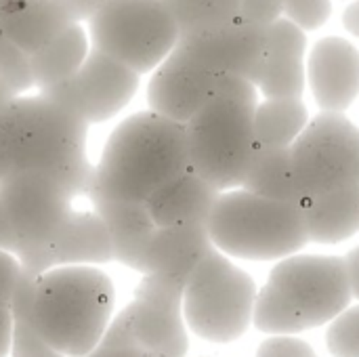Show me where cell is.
<instances>
[{"label":"cell","mask_w":359,"mask_h":357,"mask_svg":"<svg viewBox=\"0 0 359 357\" xmlns=\"http://www.w3.org/2000/svg\"><path fill=\"white\" fill-rule=\"evenodd\" d=\"M90 46L139 74L154 72L179 42V25L164 0H109L88 21Z\"/></svg>","instance_id":"8"},{"label":"cell","mask_w":359,"mask_h":357,"mask_svg":"<svg viewBox=\"0 0 359 357\" xmlns=\"http://www.w3.org/2000/svg\"><path fill=\"white\" fill-rule=\"evenodd\" d=\"M252 118L255 105L229 97L208 99L185 122L189 168L221 191L242 187L259 147Z\"/></svg>","instance_id":"6"},{"label":"cell","mask_w":359,"mask_h":357,"mask_svg":"<svg viewBox=\"0 0 359 357\" xmlns=\"http://www.w3.org/2000/svg\"><path fill=\"white\" fill-rule=\"evenodd\" d=\"M309 242L337 244L359 231V185L301 202Z\"/></svg>","instance_id":"21"},{"label":"cell","mask_w":359,"mask_h":357,"mask_svg":"<svg viewBox=\"0 0 359 357\" xmlns=\"http://www.w3.org/2000/svg\"><path fill=\"white\" fill-rule=\"evenodd\" d=\"M13 332H15V318H13V311H11V307L0 305V357L11 356Z\"/></svg>","instance_id":"36"},{"label":"cell","mask_w":359,"mask_h":357,"mask_svg":"<svg viewBox=\"0 0 359 357\" xmlns=\"http://www.w3.org/2000/svg\"><path fill=\"white\" fill-rule=\"evenodd\" d=\"M326 343L334 357H359V307L345 309L332 320Z\"/></svg>","instance_id":"28"},{"label":"cell","mask_w":359,"mask_h":357,"mask_svg":"<svg viewBox=\"0 0 359 357\" xmlns=\"http://www.w3.org/2000/svg\"><path fill=\"white\" fill-rule=\"evenodd\" d=\"M13 170H42L61 181L72 196L88 194L93 164L86 156L88 122L74 109L36 90L4 107Z\"/></svg>","instance_id":"3"},{"label":"cell","mask_w":359,"mask_h":357,"mask_svg":"<svg viewBox=\"0 0 359 357\" xmlns=\"http://www.w3.org/2000/svg\"><path fill=\"white\" fill-rule=\"evenodd\" d=\"M187 168L185 124L151 109L137 112L107 137L86 196L147 202L156 189Z\"/></svg>","instance_id":"2"},{"label":"cell","mask_w":359,"mask_h":357,"mask_svg":"<svg viewBox=\"0 0 359 357\" xmlns=\"http://www.w3.org/2000/svg\"><path fill=\"white\" fill-rule=\"evenodd\" d=\"M242 189L252 191L263 198L284 200V202H303V196L297 187L292 173V151L286 147H263L259 145L246 177L242 181Z\"/></svg>","instance_id":"24"},{"label":"cell","mask_w":359,"mask_h":357,"mask_svg":"<svg viewBox=\"0 0 359 357\" xmlns=\"http://www.w3.org/2000/svg\"><path fill=\"white\" fill-rule=\"evenodd\" d=\"M332 13L330 0H284V15L301 29L322 27Z\"/></svg>","instance_id":"29"},{"label":"cell","mask_w":359,"mask_h":357,"mask_svg":"<svg viewBox=\"0 0 359 357\" xmlns=\"http://www.w3.org/2000/svg\"><path fill=\"white\" fill-rule=\"evenodd\" d=\"M343 25H345L347 32H351L353 36L359 38V0L351 2L345 8V13H343Z\"/></svg>","instance_id":"39"},{"label":"cell","mask_w":359,"mask_h":357,"mask_svg":"<svg viewBox=\"0 0 359 357\" xmlns=\"http://www.w3.org/2000/svg\"><path fill=\"white\" fill-rule=\"evenodd\" d=\"M185 284L145 274L135 288V299L120 311L135 341L149 353L185 357L189 339L183 318Z\"/></svg>","instance_id":"12"},{"label":"cell","mask_w":359,"mask_h":357,"mask_svg":"<svg viewBox=\"0 0 359 357\" xmlns=\"http://www.w3.org/2000/svg\"><path fill=\"white\" fill-rule=\"evenodd\" d=\"M90 50V38L82 23H69L59 36L29 53V72L36 90L67 80L82 65Z\"/></svg>","instance_id":"22"},{"label":"cell","mask_w":359,"mask_h":357,"mask_svg":"<svg viewBox=\"0 0 359 357\" xmlns=\"http://www.w3.org/2000/svg\"><path fill=\"white\" fill-rule=\"evenodd\" d=\"M206 227L215 248L250 261L282 259L309 242L301 204L263 198L246 189L221 194Z\"/></svg>","instance_id":"5"},{"label":"cell","mask_w":359,"mask_h":357,"mask_svg":"<svg viewBox=\"0 0 359 357\" xmlns=\"http://www.w3.org/2000/svg\"><path fill=\"white\" fill-rule=\"evenodd\" d=\"M114 261L109 231L95 208L69 210L61 227L40 250L34 265L23 269L29 276H40L50 267L61 265H105Z\"/></svg>","instance_id":"15"},{"label":"cell","mask_w":359,"mask_h":357,"mask_svg":"<svg viewBox=\"0 0 359 357\" xmlns=\"http://www.w3.org/2000/svg\"><path fill=\"white\" fill-rule=\"evenodd\" d=\"M74 23L63 0H27L2 27V32L25 53H34Z\"/></svg>","instance_id":"23"},{"label":"cell","mask_w":359,"mask_h":357,"mask_svg":"<svg viewBox=\"0 0 359 357\" xmlns=\"http://www.w3.org/2000/svg\"><path fill=\"white\" fill-rule=\"evenodd\" d=\"M93 208L103 219L114 248V261L137 271L147 240L158 227L145 202L93 198Z\"/></svg>","instance_id":"20"},{"label":"cell","mask_w":359,"mask_h":357,"mask_svg":"<svg viewBox=\"0 0 359 357\" xmlns=\"http://www.w3.org/2000/svg\"><path fill=\"white\" fill-rule=\"evenodd\" d=\"M269 46V25L250 23L242 17L194 34L179 36L177 48L210 72H231L259 82Z\"/></svg>","instance_id":"13"},{"label":"cell","mask_w":359,"mask_h":357,"mask_svg":"<svg viewBox=\"0 0 359 357\" xmlns=\"http://www.w3.org/2000/svg\"><path fill=\"white\" fill-rule=\"evenodd\" d=\"M181 36L212 29L240 17L242 0H164Z\"/></svg>","instance_id":"26"},{"label":"cell","mask_w":359,"mask_h":357,"mask_svg":"<svg viewBox=\"0 0 359 357\" xmlns=\"http://www.w3.org/2000/svg\"><path fill=\"white\" fill-rule=\"evenodd\" d=\"M215 248L206 225L156 227L141 255L139 274H156L187 284L198 263Z\"/></svg>","instance_id":"17"},{"label":"cell","mask_w":359,"mask_h":357,"mask_svg":"<svg viewBox=\"0 0 359 357\" xmlns=\"http://www.w3.org/2000/svg\"><path fill=\"white\" fill-rule=\"evenodd\" d=\"M11 173V158H8V139H6V124H4V109H0V181Z\"/></svg>","instance_id":"37"},{"label":"cell","mask_w":359,"mask_h":357,"mask_svg":"<svg viewBox=\"0 0 359 357\" xmlns=\"http://www.w3.org/2000/svg\"><path fill=\"white\" fill-rule=\"evenodd\" d=\"M282 15H284V0H242L240 17L250 23L271 25Z\"/></svg>","instance_id":"31"},{"label":"cell","mask_w":359,"mask_h":357,"mask_svg":"<svg viewBox=\"0 0 359 357\" xmlns=\"http://www.w3.org/2000/svg\"><path fill=\"white\" fill-rule=\"evenodd\" d=\"M290 151L303 200L359 185V128L341 112L309 120Z\"/></svg>","instance_id":"9"},{"label":"cell","mask_w":359,"mask_h":357,"mask_svg":"<svg viewBox=\"0 0 359 357\" xmlns=\"http://www.w3.org/2000/svg\"><path fill=\"white\" fill-rule=\"evenodd\" d=\"M0 198L19 238L17 259L29 269L72 210V191L42 170H13L0 181Z\"/></svg>","instance_id":"10"},{"label":"cell","mask_w":359,"mask_h":357,"mask_svg":"<svg viewBox=\"0 0 359 357\" xmlns=\"http://www.w3.org/2000/svg\"><path fill=\"white\" fill-rule=\"evenodd\" d=\"M114 305L116 290L105 271L97 265H61L40 276L23 271L11 311L53 349L80 357L101 341Z\"/></svg>","instance_id":"1"},{"label":"cell","mask_w":359,"mask_h":357,"mask_svg":"<svg viewBox=\"0 0 359 357\" xmlns=\"http://www.w3.org/2000/svg\"><path fill=\"white\" fill-rule=\"evenodd\" d=\"M257 284L219 248L191 271L183 290V318L189 330L210 343L240 339L255 314Z\"/></svg>","instance_id":"7"},{"label":"cell","mask_w":359,"mask_h":357,"mask_svg":"<svg viewBox=\"0 0 359 357\" xmlns=\"http://www.w3.org/2000/svg\"><path fill=\"white\" fill-rule=\"evenodd\" d=\"M351 299L345 259L290 257L257 292L252 322L267 335H292L332 322Z\"/></svg>","instance_id":"4"},{"label":"cell","mask_w":359,"mask_h":357,"mask_svg":"<svg viewBox=\"0 0 359 357\" xmlns=\"http://www.w3.org/2000/svg\"><path fill=\"white\" fill-rule=\"evenodd\" d=\"M221 196L212 183L187 168L164 183L147 198V208L158 227L170 225H208L210 213Z\"/></svg>","instance_id":"19"},{"label":"cell","mask_w":359,"mask_h":357,"mask_svg":"<svg viewBox=\"0 0 359 357\" xmlns=\"http://www.w3.org/2000/svg\"><path fill=\"white\" fill-rule=\"evenodd\" d=\"M307 38L305 29H301L290 19H276L269 25V46L263 74L257 82L261 93L267 99L276 97H297L301 99L305 90V55Z\"/></svg>","instance_id":"18"},{"label":"cell","mask_w":359,"mask_h":357,"mask_svg":"<svg viewBox=\"0 0 359 357\" xmlns=\"http://www.w3.org/2000/svg\"><path fill=\"white\" fill-rule=\"evenodd\" d=\"M309 80L324 112H345L359 95V50L345 38H322L309 57Z\"/></svg>","instance_id":"16"},{"label":"cell","mask_w":359,"mask_h":357,"mask_svg":"<svg viewBox=\"0 0 359 357\" xmlns=\"http://www.w3.org/2000/svg\"><path fill=\"white\" fill-rule=\"evenodd\" d=\"M215 97H229L236 101H242L246 105H259L257 97V84L248 78L231 72H217L215 80Z\"/></svg>","instance_id":"30"},{"label":"cell","mask_w":359,"mask_h":357,"mask_svg":"<svg viewBox=\"0 0 359 357\" xmlns=\"http://www.w3.org/2000/svg\"><path fill=\"white\" fill-rule=\"evenodd\" d=\"M217 72L202 67L177 46L151 72L147 84L149 109L185 124L208 99L215 97Z\"/></svg>","instance_id":"14"},{"label":"cell","mask_w":359,"mask_h":357,"mask_svg":"<svg viewBox=\"0 0 359 357\" xmlns=\"http://www.w3.org/2000/svg\"><path fill=\"white\" fill-rule=\"evenodd\" d=\"M345 265H347V276H349V286H351V295L359 299V246L353 248L347 257H345Z\"/></svg>","instance_id":"38"},{"label":"cell","mask_w":359,"mask_h":357,"mask_svg":"<svg viewBox=\"0 0 359 357\" xmlns=\"http://www.w3.org/2000/svg\"><path fill=\"white\" fill-rule=\"evenodd\" d=\"M21 274H23V267H21L17 255L0 250V305L11 307V301H13V295L21 280Z\"/></svg>","instance_id":"32"},{"label":"cell","mask_w":359,"mask_h":357,"mask_svg":"<svg viewBox=\"0 0 359 357\" xmlns=\"http://www.w3.org/2000/svg\"><path fill=\"white\" fill-rule=\"evenodd\" d=\"M313 349L299 341V339H290V337H276V339H269L265 341L257 356L255 357H313Z\"/></svg>","instance_id":"33"},{"label":"cell","mask_w":359,"mask_h":357,"mask_svg":"<svg viewBox=\"0 0 359 357\" xmlns=\"http://www.w3.org/2000/svg\"><path fill=\"white\" fill-rule=\"evenodd\" d=\"M0 76L19 95L29 93L34 88L27 55L2 29H0Z\"/></svg>","instance_id":"27"},{"label":"cell","mask_w":359,"mask_h":357,"mask_svg":"<svg viewBox=\"0 0 359 357\" xmlns=\"http://www.w3.org/2000/svg\"><path fill=\"white\" fill-rule=\"evenodd\" d=\"M309 122L305 103L297 97H276L255 107V139L263 147H286Z\"/></svg>","instance_id":"25"},{"label":"cell","mask_w":359,"mask_h":357,"mask_svg":"<svg viewBox=\"0 0 359 357\" xmlns=\"http://www.w3.org/2000/svg\"><path fill=\"white\" fill-rule=\"evenodd\" d=\"M0 250L13 252V255L19 252V238L13 229V223L8 219V213L4 208L2 198H0Z\"/></svg>","instance_id":"34"},{"label":"cell","mask_w":359,"mask_h":357,"mask_svg":"<svg viewBox=\"0 0 359 357\" xmlns=\"http://www.w3.org/2000/svg\"><path fill=\"white\" fill-rule=\"evenodd\" d=\"M141 74L111 55L90 46L74 76L38 88L42 95L74 109L88 124L116 118L137 95Z\"/></svg>","instance_id":"11"},{"label":"cell","mask_w":359,"mask_h":357,"mask_svg":"<svg viewBox=\"0 0 359 357\" xmlns=\"http://www.w3.org/2000/svg\"><path fill=\"white\" fill-rule=\"evenodd\" d=\"M67 4V11L74 21L86 23L101 6H105L109 0H63Z\"/></svg>","instance_id":"35"},{"label":"cell","mask_w":359,"mask_h":357,"mask_svg":"<svg viewBox=\"0 0 359 357\" xmlns=\"http://www.w3.org/2000/svg\"><path fill=\"white\" fill-rule=\"evenodd\" d=\"M27 0H0V29Z\"/></svg>","instance_id":"40"},{"label":"cell","mask_w":359,"mask_h":357,"mask_svg":"<svg viewBox=\"0 0 359 357\" xmlns=\"http://www.w3.org/2000/svg\"><path fill=\"white\" fill-rule=\"evenodd\" d=\"M19 97V93L0 76V109H4L11 101H15Z\"/></svg>","instance_id":"41"}]
</instances>
